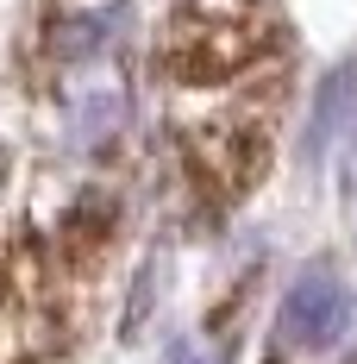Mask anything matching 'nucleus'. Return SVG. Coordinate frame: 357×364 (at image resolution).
Wrapping results in <instances>:
<instances>
[{"mask_svg": "<svg viewBox=\"0 0 357 364\" xmlns=\"http://www.w3.org/2000/svg\"><path fill=\"white\" fill-rule=\"evenodd\" d=\"M351 283L339 277V270H301L295 277V289L282 295V314H276V339H282L288 352H326V346H339L345 327H351Z\"/></svg>", "mask_w": 357, "mask_h": 364, "instance_id": "nucleus-1", "label": "nucleus"}, {"mask_svg": "<svg viewBox=\"0 0 357 364\" xmlns=\"http://www.w3.org/2000/svg\"><path fill=\"white\" fill-rule=\"evenodd\" d=\"M44 339V321H38V301L26 295L19 277H0V364H26Z\"/></svg>", "mask_w": 357, "mask_h": 364, "instance_id": "nucleus-2", "label": "nucleus"}, {"mask_svg": "<svg viewBox=\"0 0 357 364\" xmlns=\"http://www.w3.org/2000/svg\"><path fill=\"white\" fill-rule=\"evenodd\" d=\"M351 95H357L351 63H345V70H332V75L320 82V101H314V119H307V157L332 145V132H339V126H345V113H351Z\"/></svg>", "mask_w": 357, "mask_h": 364, "instance_id": "nucleus-3", "label": "nucleus"}]
</instances>
